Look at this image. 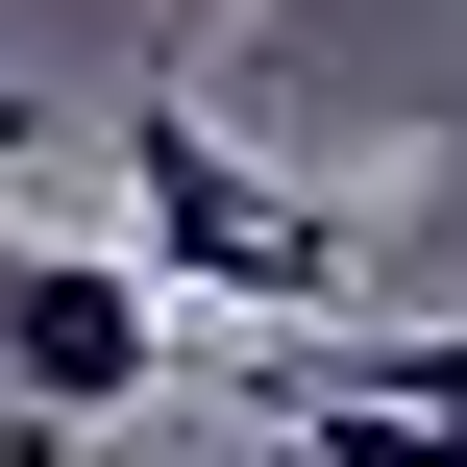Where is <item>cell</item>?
Returning a JSON list of instances; mask_svg holds the SVG:
<instances>
[{
    "label": "cell",
    "instance_id": "obj_1",
    "mask_svg": "<svg viewBox=\"0 0 467 467\" xmlns=\"http://www.w3.org/2000/svg\"><path fill=\"white\" fill-rule=\"evenodd\" d=\"M123 222H148V271H172V320H345L369 296V246L271 172V148H222L172 74L123 99Z\"/></svg>",
    "mask_w": 467,
    "mask_h": 467
},
{
    "label": "cell",
    "instance_id": "obj_2",
    "mask_svg": "<svg viewBox=\"0 0 467 467\" xmlns=\"http://www.w3.org/2000/svg\"><path fill=\"white\" fill-rule=\"evenodd\" d=\"M197 345H172V271H123V246H25L0 222V443H99L123 394H172Z\"/></svg>",
    "mask_w": 467,
    "mask_h": 467
},
{
    "label": "cell",
    "instance_id": "obj_3",
    "mask_svg": "<svg viewBox=\"0 0 467 467\" xmlns=\"http://www.w3.org/2000/svg\"><path fill=\"white\" fill-rule=\"evenodd\" d=\"M0 148H49V99H25V74H0Z\"/></svg>",
    "mask_w": 467,
    "mask_h": 467
}]
</instances>
